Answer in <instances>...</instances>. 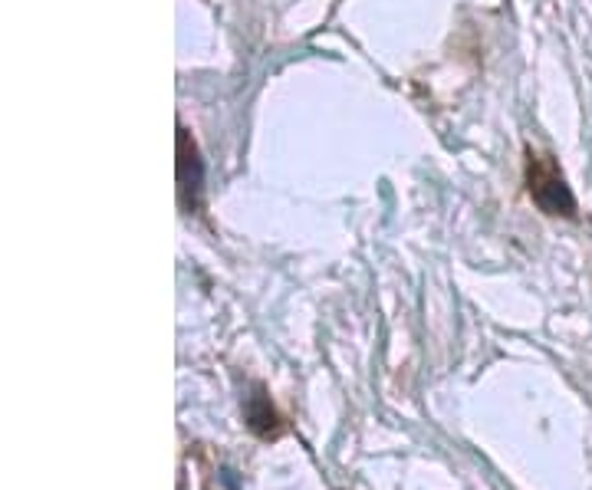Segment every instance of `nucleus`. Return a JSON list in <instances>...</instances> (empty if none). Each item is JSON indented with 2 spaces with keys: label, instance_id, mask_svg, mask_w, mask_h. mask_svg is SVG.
Returning a JSON list of instances; mask_svg holds the SVG:
<instances>
[{
  "label": "nucleus",
  "instance_id": "nucleus-1",
  "mask_svg": "<svg viewBox=\"0 0 592 490\" xmlns=\"http://www.w3.org/2000/svg\"><path fill=\"white\" fill-rule=\"evenodd\" d=\"M527 188H530L533 204H537L543 214H553V218H573V214H576L573 191H569L566 178L560 175V168H556L550 158L530 155V162H527Z\"/></svg>",
  "mask_w": 592,
  "mask_h": 490
},
{
  "label": "nucleus",
  "instance_id": "nucleus-2",
  "mask_svg": "<svg viewBox=\"0 0 592 490\" xmlns=\"http://www.w3.org/2000/svg\"><path fill=\"white\" fill-rule=\"evenodd\" d=\"M201 191H204V162L198 155V145L191 139L185 125H178V198L185 211L201 208Z\"/></svg>",
  "mask_w": 592,
  "mask_h": 490
},
{
  "label": "nucleus",
  "instance_id": "nucleus-3",
  "mask_svg": "<svg viewBox=\"0 0 592 490\" xmlns=\"http://www.w3.org/2000/svg\"><path fill=\"white\" fill-rule=\"evenodd\" d=\"M244 418H247V428L254 431L260 441H277L283 431H287V425H283L280 412L273 408L264 385H254V389H250L247 402H244Z\"/></svg>",
  "mask_w": 592,
  "mask_h": 490
}]
</instances>
